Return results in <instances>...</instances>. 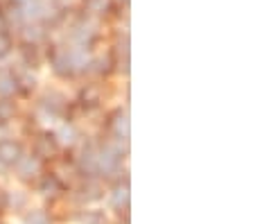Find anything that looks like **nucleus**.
I'll return each instance as SVG.
<instances>
[{
	"label": "nucleus",
	"mask_w": 253,
	"mask_h": 224,
	"mask_svg": "<svg viewBox=\"0 0 253 224\" xmlns=\"http://www.w3.org/2000/svg\"><path fill=\"white\" fill-rule=\"evenodd\" d=\"M120 2H129V0H120Z\"/></svg>",
	"instance_id": "6e6552de"
},
{
	"label": "nucleus",
	"mask_w": 253,
	"mask_h": 224,
	"mask_svg": "<svg viewBox=\"0 0 253 224\" xmlns=\"http://www.w3.org/2000/svg\"><path fill=\"white\" fill-rule=\"evenodd\" d=\"M109 0H88V9L93 11V14H104L106 9H109Z\"/></svg>",
	"instance_id": "7ed1b4c3"
},
{
	"label": "nucleus",
	"mask_w": 253,
	"mask_h": 224,
	"mask_svg": "<svg viewBox=\"0 0 253 224\" xmlns=\"http://www.w3.org/2000/svg\"><path fill=\"white\" fill-rule=\"evenodd\" d=\"M118 163H120V159H118L116 154H111V152H104V154L100 156V166L104 168V170H111V168H116Z\"/></svg>",
	"instance_id": "f03ea898"
},
{
	"label": "nucleus",
	"mask_w": 253,
	"mask_h": 224,
	"mask_svg": "<svg viewBox=\"0 0 253 224\" xmlns=\"http://www.w3.org/2000/svg\"><path fill=\"white\" fill-rule=\"evenodd\" d=\"M39 170V163L34 159H32V156H25V159H23V163H21V172L25 177H30V172H37Z\"/></svg>",
	"instance_id": "20e7f679"
},
{
	"label": "nucleus",
	"mask_w": 253,
	"mask_h": 224,
	"mask_svg": "<svg viewBox=\"0 0 253 224\" xmlns=\"http://www.w3.org/2000/svg\"><path fill=\"white\" fill-rule=\"evenodd\" d=\"M14 89H16L14 77H0V93H2V95H9V93H14Z\"/></svg>",
	"instance_id": "39448f33"
},
{
	"label": "nucleus",
	"mask_w": 253,
	"mask_h": 224,
	"mask_svg": "<svg viewBox=\"0 0 253 224\" xmlns=\"http://www.w3.org/2000/svg\"><path fill=\"white\" fill-rule=\"evenodd\" d=\"M116 204L118 206H126V202H129V190H126V186L125 188H118L116 190Z\"/></svg>",
	"instance_id": "0eeeda50"
},
{
	"label": "nucleus",
	"mask_w": 253,
	"mask_h": 224,
	"mask_svg": "<svg viewBox=\"0 0 253 224\" xmlns=\"http://www.w3.org/2000/svg\"><path fill=\"white\" fill-rule=\"evenodd\" d=\"M18 159H21V147L18 145L11 143V140L0 143V163L9 166V163H16Z\"/></svg>",
	"instance_id": "f257e3e1"
},
{
	"label": "nucleus",
	"mask_w": 253,
	"mask_h": 224,
	"mask_svg": "<svg viewBox=\"0 0 253 224\" xmlns=\"http://www.w3.org/2000/svg\"><path fill=\"white\" fill-rule=\"evenodd\" d=\"M27 224H47V215L41 211H32V215H27Z\"/></svg>",
	"instance_id": "423d86ee"
}]
</instances>
